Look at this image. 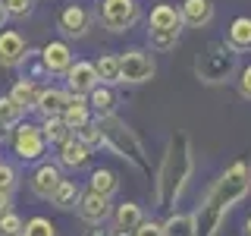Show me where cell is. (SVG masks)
Here are the masks:
<instances>
[{
  "mask_svg": "<svg viewBox=\"0 0 251 236\" xmlns=\"http://www.w3.org/2000/svg\"><path fill=\"white\" fill-rule=\"evenodd\" d=\"M88 151H91V148L82 145L78 139H66L60 145V161L66 164V167H85V164H88V157H91Z\"/></svg>",
  "mask_w": 251,
  "mask_h": 236,
  "instance_id": "16",
  "label": "cell"
},
{
  "mask_svg": "<svg viewBox=\"0 0 251 236\" xmlns=\"http://www.w3.org/2000/svg\"><path fill=\"white\" fill-rule=\"evenodd\" d=\"M94 69H98V79L100 82H107V85H113V82H123V76H120V57H100L98 63H94Z\"/></svg>",
  "mask_w": 251,
  "mask_h": 236,
  "instance_id": "23",
  "label": "cell"
},
{
  "mask_svg": "<svg viewBox=\"0 0 251 236\" xmlns=\"http://www.w3.org/2000/svg\"><path fill=\"white\" fill-rule=\"evenodd\" d=\"M135 236H163V227L160 224H145V220H141V227L135 230Z\"/></svg>",
  "mask_w": 251,
  "mask_h": 236,
  "instance_id": "35",
  "label": "cell"
},
{
  "mask_svg": "<svg viewBox=\"0 0 251 236\" xmlns=\"http://www.w3.org/2000/svg\"><path fill=\"white\" fill-rule=\"evenodd\" d=\"M13 145H16V154L25 157V161H35V157L44 154V136H41V129H38V126H31V123L19 126Z\"/></svg>",
  "mask_w": 251,
  "mask_h": 236,
  "instance_id": "7",
  "label": "cell"
},
{
  "mask_svg": "<svg viewBox=\"0 0 251 236\" xmlns=\"http://www.w3.org/2000/svg\"><path fill=\"white\" fill-rule=\"evenodd\" d=\"M66 104H69V94L57 91V88H44L41 98H38V110H41L44 117H63Z\"/></svg>",
  "mask_w": 251,
  "mask_h": 236,
  "instance_id": "18",
  "label": "cell"
},
{
  "mask_svg": "<svg viewBox=\"0 0 251 236\" xmlns=\"http://www.w3.org/2000/svg\"><path fill=\"white\" fill-rule=\"evenodd\" d=\"M3 6H6V13H13V16H25L31 0H3Z\"/></svg>",
  "mask_w": 251,
  "mask_h": 236,
  "instance_id": "34",
  "label": "cell"
},
{
  "mask_svg": "<svg viewBox=\"0 0 251 236\" xmlns=\"http://www.w3.org/2000/svg\"><path fill=\"white\" fill-rule=\"evenodd\" d=\"M235 73V54L229 44H210L207 51L198 57V76L201 82L220 85Z\"/></svg>",
  "mask_w": 251,
  "mask_h": 236,
  "instance_id": "4",
  "label": "cell"
},
{
  "mask_svg": "<svg viewBox=\"0 0 251 236\" xmlns=\"http://www.w3.org/2000/svg\"><path fill=\"white\" fill-rule=\"evenodd\" d=\"M251 192V167L248 164H232L229 170L214 183L207 199L201 202L198 214H195V233L198 236H214L220 230V220L235 202H242Z\"/></svg>",
  "mask_w": 251,
  "mask_h": 236,
  "instance_id": "1",
  "label": "cell"
},
{
  "mask_svg": "<svg viewBox=\"0 0 251 236\" xmlns=\"http://www.w3.org/2000/svg\"><path fill=\"white\" fill-rule=\"evenodd\" d=\"M98 69H94V63H85V60H78L69 66V88H73L75 94H88L98 88Z\"/></svg>",
  "mask_w": 251,
  "mask_h": 236,
  "instance_id": "8",
  "label": "cell"
},
{
  "mask_svg": "<svg viewBox=\"0 0 251 236\" xmlns=\"http://www.w3.org/2000/svg\"><path fill=\"white\" fill-rule=\"evenodd\" d=\"M3 139H6V126L0 123V142H3Z\"/></svg>",
  "mask_w": 251,
  "mask_h": 236,
  "instance_id": "40",
  "label": "cell"
},
{
  "mask_svg": "<svg viewBox=\"0 0 251 236\" xmlns=\"http://www.w3.org/2000/svg\"><path fill=\"white\" fill-rule=\"evenodd\" d=\"M179 16H182V22H188V26L201 29L214 19V3H210V0H185Z\"/></svg>",
  "mask_w": 251,
  "mask_h": 236,
  "instance_id": "12",
  "label": "cell"
},
{
  "mask_svg": "<svg viewBox=\"0 0 251 236\" xmlns=\"http://www.w3.org/2000/svg\"><path fill=\"white\" fill-rule=\"evenodd\" d=\"M10 214V192H0V220Z\"/></svg>",
  "mask_w": 251,
  "mask_h": 236,
  "instance_id": "37",
  "label": "cell"
},
{
  "mask_svg": "<svg viewBox=\"0 0 251 236\" xmlns=\"http://www.w3.org/2000/svg\"><path fill=\"white\" fill-rule=\"evenodd\" d=\"M245 236H251V217L245 220Z\"/></svg>",
  "mask_w": 251,
  "mask_h": 236,
  "instance_id": "41",
  "label": "cell"
},
{
  "mask_svg": "<svg viewBox=\"0 0 251 236\" xmlns=\"http://www.w3.org/2000/svg\"><path fill=\"white\" fill-rule=\"evenodd\" d=\"M91 107L100 114V120H104V117H113V94L98 85V88L91 91Z\"/></svg>",
  "mask_w": 251,
  "mask_h": 236,
  "instance_id": "27",
  "label": "cell"
},
{
  "mask_svg": "<svg viewBox=\"0 0 251 236\" xmlns=\"http://www.w3.org/2000/svg\"><path fill=\"white\" fill-rule=\"evenodd\" d=\"M41 57H44V66L50 73H69V66H73V54H69V47L63 41H50L41 51Z\"/></svg>",
  "mask_w": 251,
  "mask_h": 236,
  "instance_id": "13",
  "label": "cell"
},
{
  "mask_svg": "<svg viewBox=\"0 0 251 236\" xmlns=\"http://www.w3.org/2000/svg\"><path fill=\"white\" fill-rule=\"evenodd\" d=\"M60 26H63L66 35H85V31H88V13L73 3L60 13Z\"/></svg>",
  "mask_w": 251,
  "mask_h": 236,
  "instance_id": "17",
  "label": "cell"
},
{
  "mask_svg": "<svg viewBox=\"0 0 251 236\" xmlns=\"http://www.w3.org/2000/svg\"><path fill=\"white\" fill-rule=\"evenodd\" d=\"M176 41H179V31H151V44L157 51H167V47H173Z\"/></svg>",
  "mask_w": 251,
  "mask_h": 236,
  "instance_id": "32",
  "label": "cell"
},
{
  "mask_svg": "<svg viewBox=\"0 0 251 236\" xmlns=\"http://www.w3.org/2000/svg\"><path fill=\"white\" fill-rule=\"evenodd\" d=\"M78 214L88 224H104L110 217V202L98 192H85V195H78Z\"/></svg>",
  "mask_w": 251,
  "mask_h": 236,
  "instance_id": "9",
  "label": "cell"
},
{
  "mask_svg": "<svg viewBox=\"0 0 251 236\" xmlns=\"http://www.w3.org/2000/svg\"><path fill=\"white\" fill-rule=\"evenodd\" d=\"M98 126H100V132H104V142L110 148H113L120 157H126V161H132L138 170H151L148 167V157H145V148H141V142H138V136L129 129L123 120H116V117H104V120H98Z\"/></svg>",
  "mask_w": 251,
  "mask_h": 236,
  "instance_id": "3",
  "label": "cell"
},
{
  "mask_svg": "<svg viewBox=\"0 0 251 236\" xmlns=\"http://www.w3.org/2000/svg\"><path fill=\"white\" fill-rule=\"evenodd\" d=\"M10 98H13L22 110H25V107H38V98H41V91H38V85L31 82V79H22V82L13 85V94H10Z\"/></svg>",
  "mask_w": 251,
  "mask_h": 236,
  "instance_id": "20",
  "label": "cell"
},
{
  "mask_svg": "<svg viewBox=\"0 0 251 236\" xmlns=\"http://www.w3.org/2000/svg\"><path fill=\"white\" fill-rule=\"evenodd\" d=\"M75 139L82 142V145L94 148V145H100V142H104V132H100V126H98V123H85L82 129H75Z\"/></svg>",
  "mask_w": 251,
  "mask_h": 236,
  "instance_id": "28",
  "label": "cell"
},
{
  "mask_svg": "<svg viewBox=\"0 0 251 236\" xmlns=\"http://www.w3.org/2000/svg\"><path fill=\"white\" fill-rule=\"evenodd\" d=\"M63 120H66L69 129H82V126L88 123V104H85L78 94H75V98H69L66 110H63Z\"/></svg>",
  "mask_w": 251,
  "mask_h": 236,
  "instance_id": "21",
  "label": "cell"
},
{
  "mask_svg": "<svg viewBox=\"0 0 251 236\" xmlns=\"http://www.w3.org/2000/svg\"><path fill=\"white\" fill-rule=\"evenodd\" d=\"M135 19H138L135 0H104L100 3V22L110 31H126Z\"/></svg>",
  "mask_w": 251,
  "mask_h": 236,
  "instance_id": "5",
  "label": "cell"
},
{
  "mask_svg": "<svg viewBox=\"0 0 251 236\" xmlns=\"http://www.w3.org/2000/svg\"><path fill=\"white\" fill-rule=\"evenodd\" d=\"M179 26H182L179 10H173L167 3H160V6L151 10V31H179Z\"/></svg>",
  "mask_w": 251,
  "mask_h": 236,
  "instance_id": "15",
  "label": "cell"
},
{
  "mask_svg": "<svg viewBox=\"0 0 251 236\" xmlns=\"http://www.w3.org/2000/svg\"><path fill=\"white\" fill-rule=\"evenodd\" d=\"M16 186V170L10 164H0V192H10Z\"/></svg>",
  "mask_w": 251,
  "mask_h": 236,
  "instance_id": "33",
  "label": "cell"
},
{
  "mask_svg": "<svg viewBox=\"0 0 251 236\" xmlns=\"http://www.w3.org/2000/svg\"><path fill=\"white\" fill-rule=\"evenodd\" d=\"M120 76L123 82H148L154 76V60L145 51H129L120 57Z\"/></svg>",
  "mask_w": 251,
  "mask_h": 236,
  "instance_id": "6",
  "label": "cell"
},
{
  "mask_svg": "<svg viewBox=\"0 0 251 236\" xmlns=\"http://www.w3.org/2000/svg\"><path fill=\"white\" fill-rule=\"evenodd\" d=\"M226 38H229L232 51H251V19L248 16H239L229 26V31H226Z\"/></svg>",
  "mask_w": 251,
  "mask_h": 236,
  "instance_id": "19",
  "label": "cell"
},
{
  "mask_svg": "<svg viewBox=\"0 0 251 236\" xmlns=\"http://www.w3.org/2000/svg\"><path fill=\"white\" fill-rule=\"evenodd\" d=\"M6 16H10V13H6V6H3V0H0V29H3V22H6Z\"/></svg>",
  "mask_w": 251,
  "mask_h": 236,
  "instance_id": "39",
  "label": "cell"
},
{
  "mask_svg": "<svg viewBox=\"0 0 251 236\" xmlns=\"http://www.w3.org/2000/svg\"><path fill=\"white\" fill-rule=\"evenodd\" d=\"M91 192L104 195V199H110V195L116 192V177L110 170H94L91 173Z\"/></svg>",
  "mask_w": 251,
  "mask_h": 236,
  "instance_id": "24",
  "label": "cell"
},
{
  "mask_svg": "<svg viewBox=\"0 0 251 236\" xmlns=\"http://www.w3.org/2000/svg\"><path fill=\"white\" fill-rule=\"evenodd\" d=\"M163 236H198L195 233V217L192 214H173L163 224Z\"/></svg>",
  "mask_w": 251,
  "mask_h": 236,
  "instance_id": "22",
  "label": "cell"
},
{
  "mask_svg": "<svg viewBox=\"0 0 251 236\" xmlns=\"http://www.w3.org/2000/svg\"><path fill=\"white\" fill-rule=\"evenodd\" d=\"M141 227V208L138 205H132V202H126L116 208V227H113V236H129V233H135Z\"/></svg>",
  "mask_w": 251,
  "mask_h": 236,
  "instance_id": "14",
  "label": "cell"
},
{
  "mask_svg": "<svg viewBox=\"0 0 251 236\" xmlns=\"http://www.w3.org/2000/svg\"><path fill=\"white\" fill-rule=\"evenodd\" d=\"M60 183H63V177L53 164H41V167L31 173V189H35V195H41V199H53V192L60 189Z\"/></svg>",
  "mask_w": 251,
  "mask_h": 236,
  "instance_id": "10",
  "label": "cell"
},
{
  "mask_svg": "<svg viewBox=\"0 0 251 236\" xmlns=\"http://www.w3.org/2000/svg\"><path fill=\"white\" fill-rule=\"evenodd\" d=\"M22 236H57V230H53V224L47 217H31L25 224V230H22Z\"/></svg>",
  "mask_w": 251,
  "mask_h": 236,
  "instance_id": "30",
  "label": "cell"
},
{
  "mask_svg": "<svg viewBox=\"0 0 251 236\" xmlns=\"http://www.w3.org/2000/svg\"><path fill=\"white\" fill-rule=\"evenodd\" d=\"M239 91L245 94V98H251V66L242 69V76H239Z\"/></svg>",
  "mask_w": 251,
  "mask_h": 236,
  "instance_id": "36",
  "label": "cell"
},
{
  "mask_svg": "<svg viewBox=\"0 0 251 236\" xmlns=\"http://www.w3.org/2000/svg\"><path fill=\"white\" fill-rule=\"evenodd\" d=\"M22 230H25V224H22V220L16 217L13 211H10L3 220H0V236H22Z\"/></svg>",
  "mask_w": 251,
  "mask_h": 236,
  "instance_id": "31",
  "label": "cell"
},
{
  "mask_svg": "<svg viewBox=\"0 0 251 236\" xmlns=\"http://www.w3.org/2000/svg\"><path fill=\"white\" fill-rule=\"evenodd\" d=\"M22 120V107L16 104L13 98H0V123L3 126H13Z\"/></svg>",
  "mask_w": 251,
  "mask_h": 236,
  "instance_id": "29",
  "label": "cell"
},
{
  "mask_svg": "<svg viewBox=\"0 0 251 236\" xmlns=\"http://www.w3.org/2000/svg\"><path fill=\"white\" fill-rule=\"evenodd\" d=\"M25 57V41L16 31H0V66H19Z\"/></svg>",
  "mask_w": 251,
  "mask_h": 236,
  "instance_id": "11",
  "label": "cell"
},
{
  "mask_svg": "<svg viewBox=\"0 0 251 236\" xmlns=\"http://www.w3.org/2000/svg\"><path fill=\"white\" fill-rule=\"evenodd\" d=\"M85 236H113V230H104V227L91 224V230H85Z\"/></svg>",
  "mask_w": 251,
  "mask_h": 236,
  "instance_id": "38",
  "label": "cell"
},
{
  "mask_svg": "<svg viewBox=\"0 0 251 236\" xmlns=\"http://www.w3.org/2000/svg\"><path fill=\"white\" fill-rule=\"evenodd\" d=\"M188 177H192V145L179 132L170 139L160 173H157V208H173V202L182 195Z\"/></svg>",
  "mask_w": 251,
  "mask_h": 236,
  "instance_id": "2",
  "label": "cell"
},
{
  "mask_svg": "<svg viewBox=\"0 0 251 236\" xmlns=\"http://www.w3.org/2000/svg\"><path fill=\"white\" fill-rule=\"evenodd\" d=\"M44 139H50V142H66L69 139V126L63 117H47V123H44Z\"/></svg>",
  "mask_w": 251,
  "mask_h": 236,
  "instance_id": "26",
  "label": "cell"
},
{
  "mask_svg": "<svg viewBox=\"0 0 251 236\" xmlns=\"http://www.w3.org/2000/svg\"><path fill=\"white\" fill-rule=\"evenodd\" d=\"M57 208H73V205L78 202V189H75V183L73 179H63L60 183V189L53 192V199H50Z\"/></svg>",
  "mask_w": 251,
  "mask_h": 236,
  "instance_id": "25",
  "label": "cell"
}]
</instances>
